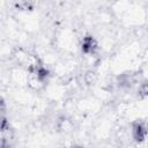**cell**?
I'll list each match as a JSON object with an SVG mask.
<instances>
[{
    "label": "cell",
    "mask_w": 148,
    "mask_h": 148,
    "mask_svg": "<svg viewBox=\"0 0 148 148\" xmlns=\"http://www.w3.org/2000/svg\"><path fill=\"white\" fill-rule=\"evenodd\" d=\"M97 47H98L97 42L92 36H86L83 38L82 44H81V49L86 54H94L96 52Z\"/></svg>",
    "instance_id": "2"
},
{
    "label": "cell",
    "mask_w": 148,
    "mask_h": 148,
    "mask_svg": "<svg viewBox=\"0 0 148 148\" xmlns=\"http://www.w3.org/2000/svg\"><path fill=\"white\" fill-rule=\"evenodd\" d=\"M132 134L136 141H143L147 135V126L143 121H135L132 125Z\"/></svg>",
    "instance_id": "1"
},
{
    "label": "cell",
    "mask_w": 148,
    "mask_h": 148,
    "mask_svg": "<svg viewBox=\"0 0 148 148\" xmlns=\"http://www.w3.org/2000/svg\"><path fill=\"white\" fill-rule=\"evenodd\" d=\"M6 112V103L2 97H0V117H2Z\"/></svg>",
    "instance_id": "3"
}]
</instances>
